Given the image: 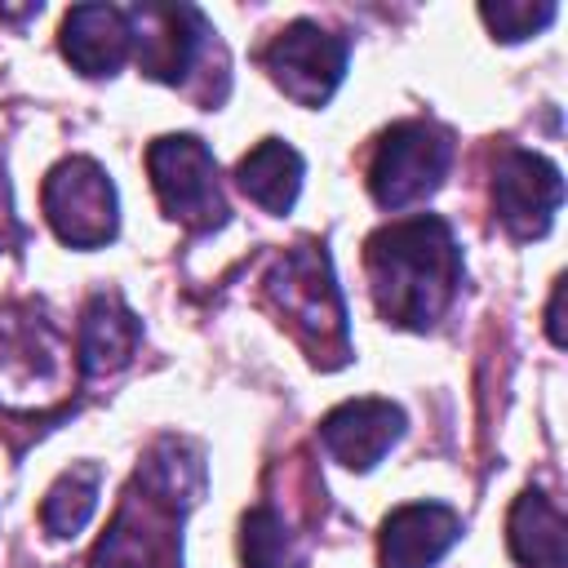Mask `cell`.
<instances>
[{"label":"cell","mask_w":568,"mask_h":568,"mask_svg":"<svg viewBox=\"0 0 568 568\" xmlns=\"http://www.w3.org/2000/svg\"><path fill=\"white\" fill-rule=\"evenodd\" d=\"M204 493V453L191 439L164 435L124 488L111 528L89 555V568H182V519Z\"/></svg>","instance_id":"cell-1"},{"label":"cell","mask_w":568,"mask_h":568,"mask_svg":"<svg viewBox=\"0 0 568 568\" xmlns=\"http://www.w3.org/2000/svg\"><path fill=\"white\" fill-rule=\"evenodd\" d=\"M364 266L377 315L413 333L435 328L462 284V248L453 240V226L435 213H417L373 231L364 244Z\"/></svg>","instance_id":"cell-2"},{"label":"cell","mask_w":568,"mask_h":568,"mask_svg":"<svg viewBox=\"0 0 568 568\" xmlns=\"http://www.w3.org/2000/svg\"><path fill=\"white\" fill-rule=\"evenodd\" d=\"M262 293L280 324L306 346V355L320 368H342L351 359V333H346V302L328 262V248L315 240H302L275 257V266L262 280Z\"/></svg>","instance_id":"cell-3"},{"label":"cell","mask_w":568,"mask_h":568,"mask_svg":"<svg viewBox=\"0 0 568 568\" xmlns=\"http://www.w3.org/2000/svg\"><path fill=\"white\" fill-rule=\"evenodd\" d=\"M453 164V138L439 124L426 120H399L382 133L373 164H368V191L382 209H408L439 191Z\"/></svg>","instance_id":"cell-4"},{"label":"cell","mask_w":568,"mask_h":568,"mask_svg":"<svg viewBox=\"0 0 568 568\" xmlns=\"http://www.w3.org/2000/svg\"><path fill=\"white\" fill-rule=\"evenodd\" d=\"M151 186L164 204V213L191 231H217L226 222V200L217 186L213 151L195 133H164L146 151Z\"/></svg>","instance_id":"cell-5"},{"label":"cell","mask_w":568,"mask_h":568,"mask_svg":"<svg viewBox=\"0 0 568 568\" xmlns=\"http://www.w3.org/2000/svg\"><path fill=\"white\" fill-rule=\"evenodd\" d=\"M40 204H44L53 235L71 248H98V244L115 240V231H120L115 182L89 155H71V160L53 164L40 186Z\"/></svg>","instance_id":"cell-6"},{"label":"cell","mask_w":568,"mask_h":568,"mask_svg":"<svg viewBox=\"0 0 568 568\" xmlns=\"http://www.w3.org/2000/svg\"><path fill=\"white\" fill-rule=\"evenodd\" d=\"M346 53L351 49L342 36L302 18L262 49V67L297 106H324L346 75Z\"/></svg>","instance_id":"cell-7"},{"label":"cell","mask_w":568,"mask_h":568,"mask_svg":"<svg viewBox=\"0 0 568 568\" xmlns=\"http://www.w3.org/2000/svg\"><path fill=\"white\" fill-rule=\"evenodd\" d=\"M129 31L138 49V67L160 84H186V75L200 62V49L209 44V22L191 4H133Z\"/></svg>","instance_id":"cell-8"},{"label":"cell","mask_w":568,"mask_h":568,"mask_svg":"<svg viewBox=\"0 0 568 568\" xmlns=\"http://www.w3.org/2000/svg\"><path fill=\"white\" fill-rule=\"evenodd\" d=\"M493 204L515 240H537L550 231L564 204V178L546 155L510 146L493 178Z\"/></svg>","instance_id":"cell-9"},{"label":"cell","mask_w":568,"mask_h":568,"mask_svg":"<svg viewBox=\"0 0 568 568\" xmlns=\"http://www.w3.org/2000/svg\"><path fill=\"white\" fill-rule=\"evenodd\" d=\"M404 435V408L390 399H346L320 422V444L346 470H373Z\"/></svg>","instance_id":"cell-10"},{"label":"cell","mask_w":568,"mask_h":568,"mask_svg":"<svg viewBox=\"0 0 568 568\" xmlns=\"http://www.w3.org/2000/svg\"><path fill=\"white\" fill-rule=\"evenodd\" d=\"M462 537V515L444 501H408L386 515L377 559L382 568H435Z\"/></svg>","instance_id":"cell-11"},{"label":"cell","mask_w":568,"mask_h":568,"mask_svg":"<svg viewBox=\"0 0 568 568\" xmlns=\"http://www.w3.org/2000/svg\"><path fill=\"white\" fill-rule=\"evenodd\" d=\"M133 49L129 13L115 4H75L62 18V53L80 75H115Z\"/></svg>","instance_id":"cell-12"},{"label":"cell","mask_w":568,"mask_h":568,"mask_svg":"<svg viewBox=\"0 0 568 568\" xmlns=\"http://www.w3.org/2000/svg\"><path fill=\"white\" fill-rule=\"evenodd\" d=\"M142 342V320L120 302V293H93L80 315V342L75 364L84 377L120 373Z\"/></svg>","instance_id":"cell-13"},{"label":"cell","mask_w":568,"mask_h":568,"mask_svg":"<svg viewBox=\"0 0 568 568\" xmlns=\"http://www.w3.org/2000/svg\"><path fill=\"white\" fill-rule=\"evenodd\" d=\"M506 541L524 568H568V524L541 488L515 497L506 519Z\"/></svg>","instance_id":"cell-14"},{"label":"cell","mask_w":568,"mask_h":568,"mask_svg":"<svg viewBox=\"0 0 568 568\" xmlns=\"http://www.w3.org/2000/svg\"><path fill=\"white\" fill-rule=\"evenodd\" d=\"M302 155L284 142V138H262L235 169V182L240 191L262 204L266 213L284 217L293 204H297V191H302Z\"/></svg>","instance_id":"cell-15"},{"label":"cell","mask_w":568,"mask_h":568,"mask_svg":"<svg viewBox=\"0 0 568 568\" xmlns=\"http://www.w3.org/2000/svg\"><path fill=\"white\" fill-rule=\"evenodd\" d=\"M53 373H58V333L44 320H36V311L18 320L0 315V386H18V390H27L31 382L49 386Z\"/></svg>","instance_id":"cell-16"},{"label":"cell","mask_w":568,"mask_h":568,"mask_svg":"<svg viewBox=\"0 0 568 568\" xmlns=\"http://www.w3.org/2000/svg\"><path fill=\"white\" fill-rule=\"evenodd\" d=\"M98 488H102V466H98V462H80V466H71V470H62V475L53 479V488L44 493V501H40V524H44V532H53V537H75V532L89 524L93 506H98Z\"/></svg>","instance_id":"cell-17"},{"label":"cell","mask_w":568,"mask_h":568,"mask_svg":"<svg viewBox=\"0 0 568 568\" xmlns=\"http://www.w3.org/2000/svg\"><path fill=\"white\" fill-rule=\"evenodd\" d=\"M240 555L244 568H306V546L288 528L284 510L253 506L240 524Z\"/></svg>","instance_id":"cell-18"},{"label":"cell","mask_w":568,"mask_h":568,"mask_svg":"<svg viewBox=\"0 0 568 568\" xmlns=\"http://www.w3.org/2000/svg\"><path fill=\"white\" fill-rule=\"evenodd\" d=\"M479 18L488 22V31H493L497 40L515 44V40H528V36H537L541 27H550V22H555V4L501 0V4H484V9H479Z\"/></svg>","instance_id":"cell-19"},{"label":"cell","mask_w":568,"mask_h":568,"mask_svg":"<svg viewBox=\"0 0 568 568\" xmlns=\"http://www.w3.org/2000/svg\"><path fill=\"white\" fill-rule=\"evenodd\" d=\"M559 302H564V280L555 284V293H550V311H546V320H550V342H555V346H564V324H559Z\"/></svg>","instance_id":"cell-20"},{"label":"cell","mask_w":568,"mask_h":568,"mask_svg":"<svg viewBox=\"0 0 568 568\" xmlns=\"http://www.w3.org/2000/svg\"><path fill=\"white\" fill-rule=\"evenodd\" d=\"M9 235H18V222L9 213V195H4V178H0V248L9 244Z\"/></svg>","instance_id":"cell-21"}]
</instances>
